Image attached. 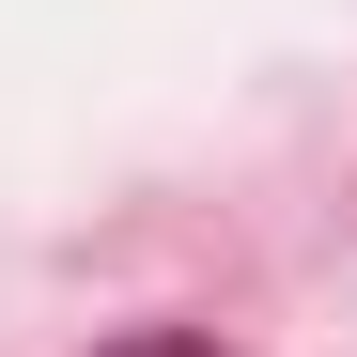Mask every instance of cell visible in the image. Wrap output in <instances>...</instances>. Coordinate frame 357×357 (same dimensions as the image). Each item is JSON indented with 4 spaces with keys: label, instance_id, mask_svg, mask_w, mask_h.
I'll return each instance as SVG.
<instances>
[{
    "label": "cell",
    "instance_id": "6da1fadb",
    "mask_svg": "<svg viewBox=\"0 0 357 357\" xmlns=\"http://www.w3.org/2000/svg\"><path fill=\"white\" fill-rule=\"evenodd\" d=\"M109 357H218V342H187V326H140V342H109Z\"/></svg>",
    "mask_w": 357,
    "mask_h": 357
}]
</instances>
